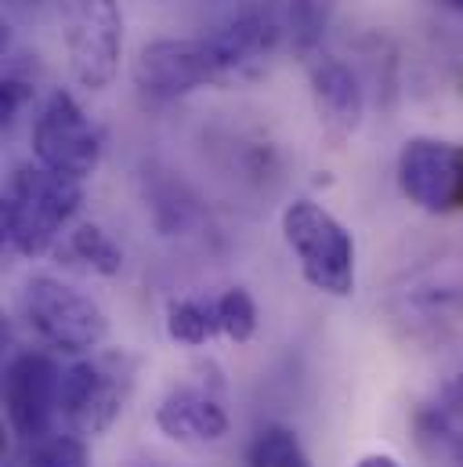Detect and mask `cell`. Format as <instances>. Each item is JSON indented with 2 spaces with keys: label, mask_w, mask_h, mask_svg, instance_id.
I'll use <instances>...</instances> for the list:
<instances>
[{
  "label": "cell",
  "mask_w": 463,
  "mask_h": 467,
  "mask_svg": "<svg viewBox=\"0 0 463 467\" xmlns=\"http://www.w3.org/2000/svg\"><path fill=\"white\" fill-rule=\"evenodd\" d=\"M246 461H250V467H312L297 435L290 428H279V424H268L253 435Z\"/></svg>",
  "instance_id": "cell-16"
},
{
  "label": "cell",
  "mask_w": 463,
  "mask_h": 467,
  "mask_svg": "<svg viewBox=\"0 0 463 467\" xmlns=\"http://www.w3.org/2000/svg\"><path fill=\"white\" fill-rule=\"evenodd\" d=\"M134 84L156 102H174L200 88L229 84V69L211 36H163L138 51Z\"/></svg>",
  "instance_id": "cell-6"
},
{
  "label": "cell",
  "mask_w": 463,
  "mask_h": 467,
  "mask_svg": "<svg viewBox=\"0 0 463 467\" xmlns=\"http://www.w3.org/2000/svg\"><path fill=\"white\" fill-rule=\"evenodd\" d=\"M69 254L87 272H98L106 279H113V275L123 272V250H119V243L102 225H95V222H87V225H80V229L69 233Z\"/></svg>",
  "instance_id": "cell-15"
},
{
  "label": "cell",
  "mask_w": 463,
  "mask_h": 467,
  "mask_svg": "<svg viewBox=\"0 0 463 467\" xmlns=\"http://www.w3.org/2000/svg\"><path fill=\"white\" fill-rule=\"evenodd\" d=\"M218 319H221V334L235 345H246L257 334V305L242 286H232L218 297Z\"/></svg>",
  "instance_id": "cell-18"
},
{
  "label": "cell",
  "mask_w": 463,
  "mask_h": 467,
  "mask_svg": "<svg viewBox=\"0 0 463 467\" xmlns=\"http://www.w3.org/2000/svg\"><path fill=\"white\" fill-rule=\"evenodd\" d=\"M84 203L80 182L44 167V163H22L11 171L4 185V243L18 257H40L55 246V239L66 233V225L77 218Z\"/></svg>",
  "instance_id": "cell-1"
},
{
  "label": "cell",
  "mask_w": 463,
  "mask_h": 467,
  "mask_svg": "<svg viewBox=\"0 0 463 467\" xmlns=\"http://www.w3.org/2000/svg\"><path fill=\"white\" fill-rule=\"evenodd\" d=\"M4 467H36V464H33V453H29V446H26V442H18V446L7 453Z\"/></svg>",
  "instance_id": "cell-20"
},
{
  "label": "cell",
  "mask_w": 463,
  "mask_h": 467,
  "mask_svg": "<svg viewBox=\"0 0 463 467\" xmlns=\"http://www.w3.org/2000/svg\"><path fill=\"white\" fill-rule=\"evenodd\" d=\"M29 99H33V88H29L26 80H18V77H4V88H0V123L11 127Z\"/></svg>",
  "instance_id": "cell-19"
},
{
  "label": "cell",
  "mask_w": 463,
  "mask_h": 467,
  "mask_svg": "<svg viewBox=\"0 0 463 467\" xmlns=\"http://www.w3.org/2000/svg\"><path fill=\"white\" fill-rule=\"evenodd\" d=\"M134 373H138V358L127 351L91 355L84 362H73L69 369H62L58 420L84 439L109 431L130 399Z\"/></svg>",
  "instance_id": "cell-3"
},
{
  "label": "cell",
  "mask_w": 463,
  "mask_h": 467,
  "mask_svg": "<svg viewBox=\"0 0 463 467\" xmlns=\"http://www.w3.org/2000/svg\"><path fill=\"white\" fill-rule=\"evenodd\" d=\"M62 369L44 351H18L4 369V413L18 442H36L55 431Z\"/></svg>",
  "instance_id": "cell-9"
},
{
  "label": "cell",
  "mask_w": 463,
  "mask_h": 467,
  "mask_svg": "<svg viewBox=\"0 0 463 467\" xmlns=\"http://www.w3.org/2000/svg\"><path fill=\"white\" fill-rule=\"evenodd\" d=\"M29 453H33V464L36 467H91V453H87V442L84 435L77 431H51L36 442H26Z\"/></svg>",
  "instance_id": "cell-17"
},
{
  "label": "cell",
  "mask_w": 463,
  "mask_h": 467,
  "mask_svg": "<svg viewBox=\"0 0 463 467\" xmlns=\"http://www.w3.org/2000/svg\"><path fill=\"white\" fill-rule=\"evenodd\" d=\"M442 4H446V7H453L457 15H463V0H442Z\"/></svg>",
  "instance_id": "cell-22"
},
{
  "label": "cell",
  "mask_w": 463,
  "mask_h": 467,
  "mask_svg": "<svg viewBox=\"0 0 463 467\" xmlns=\"http://www.w3.org/2000/svg\"><path fill=\"white\" fill-rule=\"evenodd\" d=\"M355 467H398V461L387 457V453H369V457H362Z\"/></svg>",
  "instance_id": "cell-21"
},
{
  "label": "cell",
  "mask_w": 463,
  "mask_h": 467,
  "mask_svg": "<svg viewBox=\"0 0 463 467\" xmlns=\"http://www.w3.org/2000/svg\"><path fill=\"white\" fill-rule=\"evenodd\" d=\"M398 189L427 214L463 211V145L442 138H409L395 163Z\"/></svg>",
  "instance_id": "cell-8"
},
{
  "label": "cell",
  "mask_w": 463,
  "mask_h": 467,
  "mask_svg": "<svg viewBox=\"0 0 463 467\" xmlns=\"http://www.w3.org/2000/svg\"><path fill=\"white\" fill-rule=\"evenodd\" d=\"M33 152L36 163L73 182H84L98 171L106 138L69 91H51L33 119Z\"/></svg>",
  "instance_id": "cell-7"
},
{
  "label": "cell",
  "mask_w": 463,
  "mask_h": 467,
  "mask_svg": "<svg viewBox=\"0 0 463 467\" xmlns=\"http://www.w3.org/2000/svg\"><path fill=\"white\" fill-rule=\"evenodd\" d=\"M308 62V84H312V102H315V113L319 123L330 138H347L358 130L362 113H365V95H362V84L355 77V69L326 55V51H315Z\"/></svg>",
  "instance_id": "cell-10"
},
{
  "label": "cell",
  "mask_w": 463,
  "mask_h": 467,
  "mask_svg": "<svg viewBox=\"0 0 463 467\" xmlns=\"http://www.w3.org/2000/svg\"><path fill=\"white\" fill-rule=\"evenodd\" d=\"M66 58L80 88L106 91L123 62V7L119 0H62Z\"/></svg>",
  "instance_id": "cell-5"
},
{
  "label": "cell",
  "mask_w": 463,
  "mask_h": 467,
  "mask_svg": "<svg viewBox=\"0 0 463 467\" xmlns=\"http://www.w3.org/2000/svg\"><path fill=\"white\" fill-rule=\"evenodd\" d=\"M283 239L315 290L330 297L355 294V239L323 203L293 200L283 211Z\"/></svg>",
  "instance_id": "cell-4"
},
{
  "label": "cell",
  "mask_w": 463,
  "mask_h": 467,
  "mask_svg": "<svg viewBox=\"0 0 463 467\" xmlns=\"http://www.w3.org/2000/svg\"><path fill=\"white\" fill-rule=\"evenodd\" d=\"M22 319L40 345L62 355H87L109 337L102 305L55 275H33L22 290Z\"/></svg>",
  "instance_id": "cell-2"
},
{
  "label": "cell",
  "mask_w": 463,
  "mask_h": 467,
  "mask_svg": "<svg viewBox=\"0 0 463 467\" xmlns=\"http://www.w3.org/2000/svg\"><path fill=\"white\" fill-rule=\"evenodd\" d=\"M221 334L218 319V301H200V297H178L167 305V337L178 345H207Z\"/></svg>",
  "instance_id": "cell-14"
},
{
  "label": "cell",
  "mask_w": 463,
  "mask_h": 467,
  "mask_svg": "<svg viewBox=\"0 0 463 467\" xmlns=\"http://www.w3.org/2000/svg\"><path fill=\"white\" fill-rule=\"evenodd\" d=\"M413 435H417L420 453L431 464L463 467V428L457 413H449L442 406H424L413 417Z\"/></svg>",
  "instance_id": "cell-13"
},
{
  "label": "cell",
  "mask_w": 463,
  "mask_h": 467,
  "mask_svg": "<svg viewBox=\"0 0 463 467\" xmlns=\"http://www.w3.org/2000/svg\"><path fill=\"white\" fill-rule=\"evenodd\" d=\"M279 47L312 58L326 33V0H261Z\"/></svg>",
  "instance_id": "cell-12"
},
{
  "label": "cell",
  "mask_w": 463,
  "mask_h": 467,
  "mask_svg": "<svg viewBox=\"0 0 463 467\" xmlns=\"http://www.w3.org/2000/svg\"><path fill=\"white\" fill-rule=\"evenodd\" d=\"M156 424L174 442H218L229 435L225 406L196 384L170 388L156 410Z\"/></svg>",
  "instance_id": "cell-11"
}]
</instances>
